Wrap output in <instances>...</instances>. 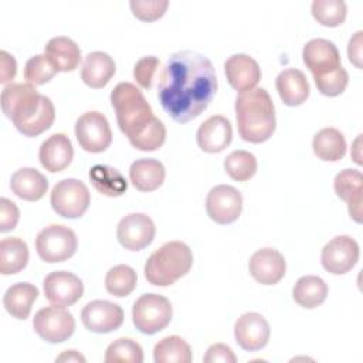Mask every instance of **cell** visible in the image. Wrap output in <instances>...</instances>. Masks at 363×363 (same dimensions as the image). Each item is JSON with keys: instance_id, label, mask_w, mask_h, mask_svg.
<instances>
[{"instance_id": "obj_1", "label": "cell", "mask_w": 363, "mask_h": 363, "mask_svg": "<svg viewBox=\"0 0 363 363\" xmlns=\"http://www.w3.org/2000/svg\"><path fill=\"white\" fill-rule=\"evenodd\" d=\"M217 92L211 61L194 51H179L164 62L157 79V98L166 113L179 123L197 118Z\"/></svg>"}, {"instance_id": "obj_2", "label": "cell", "mask_w": 363, "mask_h": 363, "mask_svg": "<svg viewBox=\"0 0 363 363\" xmlns=\"http://www.w3.org/2000/svg\"><path fill=\"white\" fill-rule=\"evenodd\" d=\"M235 119L240 136L245 142L262 143L275 132V106L264 88L241 92L235 99Z\"/></svg>"}, {"instance_id": "obj_3", "label": "cell", "mask_w": 363, "mask_h": 363, "mask_svg": "<svg viewBox=\"0 0 363 363\" xmlns=\"http://www.w3.org/2000/svg\"><path fill=\"white\" fill-rule=\"evenodd\" d=\"M111 104L118 126L129 142L138 138L155 118L142 91L132 82H119L111 92Z\"/></svg>"}, {"instance_id": "obj_4", "label": "cell", "mask_w": 363, "mask_h": 363, "mask_svg": "<svg viewBox=\"0 0 363 363\" xmlns=\"http://www.w3.org/2000/svg\"><path fill=\"white\" fill-rule=\"evenodd\" d=\"M193 265V252L182 241H169L155 250L145 264V278L156 286H169Z\"/></svg>"}, {"instance_id": "obj_5", "label": "cell", "mask_w": 363, "mask_h": 363, "mask_svg": "<svg viewBox=\"0 0 363 363\" xmlns=\"http://www.w3.org/2000/svg\"><path fill=\"white\" fill-rule=\"evenodd\" d=\"M0 102L3 113L18 130L38 112L43 95L28 82H11L3 88Z\"/></svg>"}, {"instance_id": "obj_6", "label": "cell", "mask_w": 363, "mask_h": 363, "mask_svg": "<svg viewBox=\"0 0 363 363\" xmlns=\"http://www.w3.org/2000/svg\"><path fill=\"white\" fill-rule=\"evenodd\" d=\"M170 301L159 294H143L132 306V320L136 329L145 335L163 330L172 320Z\"/></svg>"}, {"instance_id": "obj_7", "label": "cell", "mask_w": 363, "mask_h": 363, "mask_svg": "<svg viewBox=\"0 0 363 363\" xmlns=\"http://www.w3.org/2000/svg\"><path fill=\"white\" fill-rule=\"evenodd\" d=\"M75 233L62 224L44 227L35 237V250L38 257L50 264L62 262L71 258L77 251Z\"/></svg>"}, {"instance_id": "obj_8", "label": "cell", "mask_w": 363, "mask_h": 363, "mask_svg": "<svg viewBox=\"0 0 363 363\" xmlns=\"http://www.w3.org/2000/svg\"><path fill=\"white\" fill-rule=\"evenodd\" d=\"M50 203L52 210L65 218L84 216L91 203V193L85 183L78 179H62L51 190Z\"/></svg>"}, {"instance_id": "obj_9", "label": "cell", "mask_w": 363, "mask_h": 363, "mask_svg": "<svg viewBox=\"0 0 363 363\" xmlns=\"http://www.w3.org/2000/svg\"><path fill=\"white\" fill-rule=\"evenodd\" d=\"M35 333L48 343H61L72 336L75 319L64 306L51 305L35 312L33 319Z\"/></svg>"}, {"instance_id": "obj_10", "label": "cell", "mask_w": 363, "mask_h": 363, "mask_svg": "<svg viewBox=\"0 0 363 363\" xmlns=\"http://www.w3.org/2000/svg\"><path fill=\"white\" fill-rule=\"evenodd\" d=\"M75 136L79 146L89 153L106 150L112 142V130L106 116L98 111L82 113L75 122Z\"/></svg>"}, {"instance_id": "obj_11", "label": "cell", "mask_w": 363, "mask_h": 363, "mask_svg": "<svg viewBox=\"0 0 363 363\" xmlns=\"http://www.w3.org/2000/svg\"><path fill=\"white\" fill-rule=\"evenodd\" d=\"M206 211L217 224L234 223L242 211V196L233 186L218 184L207 193Z\"/></svg>"}, {"instance_id": "obj_12", "label": "cell", "mask_w": 363, "mask_h": 363, "mask_svg": "<svg viewBox=\"0 0 363 363\" xmlns=\"http://www.w3.org/2000/svg\"><path fill=\"white\" fill-rule=\"evenodd\" d=\"M156 234L153 220L143 213H130L122 217L116 227L119 244L129 251H140L147 247Z\"/></svg>"}, {"instance_id": "obj_13", "label": "cell", "mask_w": 363, "mask_h": 363, "mask_svg": "<svg viewBox=\"0 0 363 363\" xmlns=\"http://www.w3.org/2000/svg\"><path fill=\"white\" fill-rule=\"evenodd\" d=\"M359 244L349 235H336L325 244L320 254L323 268L333 274L342 275L349 272L359 261Z\"/></svg>"}, {"instance_id": "obj_14", "label": "cell", "mask_w": 363, "mask_h": 363, "mask_svg": "<svg viewBox=\"0 0 363 363\" xmlns=\"http://www.w3.org/2000/svg\"><path fill=\"white\" fill-rule=\"evenodd\" d=\"M47 301L58 306H71L84 295L82 281L69 271L50 272L43 281Z\"/></svg>"}, {"instance_id": "obj_15", "label": "cell", "mask_w": 363, "mask_h": 363, "mask_svg": "<svg viewBox=\"0 0 363 363\" xmlns=\"http://www.w3.org/2000/svg\"><path fill=\"white\" fill-rule=\"evenodd\" d=\"M123 311L118 303L105 299L88 302L81 311L82 325L94 333H109L123 323Z\"/></svg>"}, {"instance_id": "obj_16", "label": "cell", "mask_w": 363, "mask_h": 363, "mask_svg": "<svg viewBox=\"0 0 363 363\" xmlns=\"http://www.w3.org/2000/svg\"><path fill=\"white\" fill-rule=\"evenodd\" d=\"M302 58L303 64L312 72L313 78L328 75L342 67L337 47L326 38L309 40L303 45Z\"/></svg>"}, {"instance_id": "obj_17", "label": "cell", "mask_w": 363, "mask_h": 363, "mask_svg": "<svg viewBox=\"0 0 363 363\" xmlns=\"http://www.w3.org/2000/svg\"><path fill=\"white\" fill-rule=\"evenodd\" d=\"M271 329L267 319L257 312L242 313L234 323V337L240 347L248 352L262 349L269 340Z\"/></svg>"}, {"instance_id": "obj_18", "label": "cell", "mask_w": 363, "mask_h": 363, "mask_svg": "<svg viewBox=\"0 0 363 363\" xmlns=\"http://www.w3.org/2000/svg\"><path fill=\"white\" fill-rule=\"evenodd\" d=\"M248 271L257 282L262 285H275L284 278L286 262L278 250L264 247L250 257Z\"/></svg>"}, {"instance_id": "obj_19", "label": "cell", "mask_w": 363, "mask_h": 363, "mask_svg": "<svg viewBox=\"0 0 363 363\" xmlns=\"http://www.w3.org/2000/svg\"><path fill=\"white\" fill-rule=\"evenodd\" d=\"M224 72L228 84L240 94L254 89L261 79L258 62L247 54H234L224 62Z\"/></svg>"}, {"instance_id": "obj_20", "label": "cell", "mask_w": 363, "mask_h": 363, "mask_svg": "<svg viewBox=\"0 0 363 363\" xmlns=\"http://www.w3.org/2000/svg\"><path fill=\"white\" fill-rule=\"evenodd\" d=\"M196 139L199 147L203 152H223L231 143L233 139L231 122L223 115H213L199 126Z\"/></svg>"}, {"instance_id": "obj_21", "label": "cell", "mask_w": 363, "mask_h": 363, "mask_svg": "<svg viewBox=\"0 0 363 363\" xmlns=\"http://www.w3.org/2000/svg\"><path fill=\"white\" fill-rule=\"evenodd\" d=\"M333 189L339 199L347 203L350 217L356 221H362V201H363V176L359 170L345 169L335 176Z\"/></svg>"}, {"instance_id": "obj_22", "label": "cell", "mask_w": 363, "mask_h": 363, "mask_svg": "<svg viewBox=\"0 0 363 363\" xmlns=\"http://www.w3.org/2000/svg\"><path fill=\"white\" fill-rule=\"evenodd\" d=\"M74 157V147L69 138L65 133H54L47 138L38 150V159L41 166L57 173L67 169Z\"/></svg>"}, {"instance_id": "obj_23", "label": "cell", "mask_w": 363, "mask_h": 363, "mask_svg": "<svg viewBox=\"0 0 363 363\" xmlns=\"http://www.w3.org/2000/svg\"><path fill=\"white\" fill-rule=\"evenodd\" d=\"M275 88L279 98L288 106H298L309 96V82L305 74L298 68L281 71L275 79Z\"/></svg>"}, {"instance_id": "obj_24", "label": "cell", "mask_w": 363, "mask_h": 363, "mask_svg": "<svg viewBox=\"0 0 363 363\" xmlns=\"http://www.w3.org/2000/svg\"><path fill=\"white\" fill-rule=\"evenodd\" d=\"M116 65L113 58L104 51L86 54L81 68V79L91 88H104L115 75Z\"/></svg>"}, {"instance_id": "obj_25", "label": "cell", "mask_w": 363, "mask_h": 363, "mask_svg": "<svg viewBox=\"0 0 363 363\" xmlns=\"http://www.w3.org/2000/svg\"><path fill=\"white\" fill-rule=\"evenodd\" d=\"M11 191L27 201H37L44 197L48 189L47 177L33 167H21L11 174Z\"/></svg>"}, {"instance_id": "obj_26", "label": "cell", "mask_w": 363, "mask_h": 363, "mask_svg": "<svg viewBox=\"0 0 363 363\" xmlns=\"http://www.w3.org/2000/svg\"><path fill=\"white\" fill-rule=\"evenodd\" d=\"M166 177L162 162L153 157H142L135 160L129 169V179L139 191H153L159 189Z\"/></svg>"}, {"instance_id": "obj_27", "label": "cell", "mask_w": 363, "mask_h": 363, "mask_svg": "<svg viewBox=\"0 0 363 363\" xmlns=\"http://www.w3.org/2000/svg\"><path fill=\"white\" fill-rule=\"evenodd\" d=\"M44 54L58 72L74 71L81 61V50L78 44L65 35L52 37L45 44Z\"/></svg>"}, {"instance_id": "obj_28", "label": "cell", "mask_w": 363, "mask_h": 363, "mask_svg": "<svg viewBox=\"0 0 363 363\" xmlns=\"http://www.w3.org/2000/svg\"><path fill=\"white\" fill-rule=\"evenodd\" d=\"M38 296V288L30 282H17L7 288L3 296L6 311L16 319L24 320L30 316L31 306Z\"/></svg>"}, {"instance_id": "obj_29", "label": "cell", "mask_w": 363, "mask_h": 363, "mask_svg": "<svg viewBox=\"0 0 363 363\" xmlns=\"http://www.w3.org/2000/svg\"><path fill=\"white\" fill-rule=\"evenodd\" d=\"M346 139L336 128H323L312 140L313 153L323 162H337L346 155Z\"/></svg>"}, {"instance_id": "obj_30", "label": "cell", "mask_w": 363, "mask_h": 363, "mask_svg": "<svg viewBox=\"0 0 363 363\" xmlns=\"http://www.w3.org/2000/svg\"><path fill=\"white\" fill-rule=\"evenodd\" d=\"M328 291V285L320 277L303 275L294 285L292 298L299 306L313 309L325 302Z\"/></svg>"}, {"instance_id": "obj_31", "label": "cell", "mask_w": 363, "mask_h": 363, "mask_svg": "<svg viewBox=\"0 0 363 363\" xmlns=\"http://www.w3.org/2000/svg\"><path fill=\"white\" fill-rule=\"evenodd\" d=\"M28 247L18 237H7L0 241V274L11 275L26 268Z\"/></svg>"}, {"instance_id": "obj_32", "label": "cell", "mask_w": 363, "mask_h": 363, "mask_svg": "<svg viewBox=\"0 0 363 363\" xmlns=\"http://www.w3.org/2000/svg\"><path fill=\"white\" fill-rule=\"evenodd\" d=\"M89 179L92 186L108 197L122 196L128 189V183L121 172L106 164H95L89 170Z\"/></svg>"}, {"instance_id": "obj_33", "label": "cell", "mask_w": 363, "mask_h": 363, "mask_svg": "<svg viewBox=\"0 0 363 363\" xmlns=\"http://www.w3.org/2000/svg\"><path fill=\"white\" fill-rule=\"evenodd\" d=\"M153 359L156 363H190L193 356L189 343L183 337L172 335L155 345Z\"/></svg>"}, {"instance_id": "obj_34", "label": "cell", "mask_w": 363, "mask_h": 363, "mask_svg": "<svg viewBox=\"0 0 363 363\" xmlns=\"http://www.w3.org/2000/svg\"><path fill=\"white\" fill-rule=\"evenodd\" d=\"M138 282V275L136 271L126 265V264H119L112 267L105 277V288L106 291L118 298L128 296L132 294V291L136 288Z\"/></svg>"}, {"instance_id": "obj_35", "label": "cell", "mask_w": 363, "mask_h": 363, "mask_svg": "<svg viewBox=\"0 0 363 363\" xmlns=\"http://www.w3.org/2000/svg\"><path fill=\"white\" fill-rule=\"evenodd\" d=\"M257 159L248 150H234L224 159L227 174L237 182H247L257 173Z\"/></svg>"}, {"instance_id": "obj_36", "label": "cell", "mask_w": 363, "mask_h": 363, "mask_svg": "<svg viewBox=\"0 0 363 363\" xmlns=\"http://www.w3.org/2000/svg\"><path fill=\"white\" fill-rule=\"evenodd\" d=\"M311 11L322 26L337 27L345 21L347 7L343 0H313Z\"/></svg>"}, {"instance_id": "obj_37", "label": "cell", "mask_w": 363, "mask_h": 363, "mask_svg": "<svg viewBox=\"0 0 363 363\" xmlns=\"http://www.w3.org/2000/svg\"><path fill=\"white\" fill-rule=\"evenodd\" d=\"M104 360L105 363H142L143 349L130 337H119L106 347Z\"/></svg>"}, {"instance_id": "obj_38", "label": "cell", "mask_w": 363, "mask_h": 363, "mask_svg": "<svg viewBox=\"0 0 363 363\" xmlns=\"http://www.w3.org/2000/svg\"><path fill=\"white\" fill-rule=\"evenodd\" d=\"M58 71L47 58L45 54H37L27 60L24 65V78L31 85H44L48 82Z\"/></svg>"}, {"instance_id": "obj_39", "label": "cell", "mask_w": 363, "mask_h": 363, "mask_svg": "<svg viewBox=\"0 0 363 363\" xmlns=\"http://www.w3.org/2000/svg\"><path fill=\"white\" fill-rule=\"evenodd\" d=\"M166 140V128L164 123L159 118H153L150 125L133 140H130V145L143 152H152L159 149Z\"/></svg>"}, {"instance_id": "obj_40", "label": "cell", "mask_w": 363, "mask_h": 363, "mask_svg": "<svg viewBox=\"0 0 363 363\" xmlns=\"http://www.w3.org/2000/svg\"><path fill=\"white\" fill-rule=\"evenodd\" d=\"M313 79L320 94L326 96H337L346 89L349 82V74L343 67H339L336 71Z\"/></svg>"}, {"instance_id": "obj_41", "label": "cell", "mask_w": 363, "mask_h": 363, "mask_svg": "<svg viewBox=\"0 0 363 363\" xmlns=\"http://www.w3.org/2000/svg\"><path fill=\"white\" fill-rule=\"evenodd\" d=\"M130 10L135 17L143 21H155L160 18L167 7V0H130Z\"/></svg>"}, {"instance_id": "obj_42", "label": "cell", "mask_w": 363, "mask_h": 363, "mask_svg": "<svg viewBox=\"0 0 363 363\" xmlns=\"http://www.w3.org/2000/svg\"><path fill=\"white\" fill-rule=\"evenodd\" d=\"M159 64L160 61L155 55H146L136 61L133 67V77L142 88L149 89L152 86L153 77L159 68Z\"/></svg>"}, {"instance_id": "obj_43", "label": "cell", "mask_w": 363, "mask_h": 363, "mask_svg": "<svg viewBox=\"0 0 363 363\" xmlns=\"http://www.w3.org/2000/svg\"><path fill=\"white\" fill-rule=\"evenodd\" d=\"M20 218V210L14 201L7 197L0 199V231L7 233L13 230Z\"/></svg>"}, {"instance_id": "obj_44", "label": "cell", "mask_w": 363, "mask_h": 363, "mask_svg": "<svg viewBox=\"0 0 363 363\" xmlns=\"http://www.w3.org/2000/svg\"><path fill=\"white\" fill-rule=\"evenodd\" d=\"M203 362L204 363H218V362L235 363L237 357L230 346H227L224 343H214L207 349V352L203 357Z\"/></svg>"}, {"instance_id": "obj_45", "label": "cell", "mask_w": 363, "mask_h": 363, "mask_svg": "<svg viewBox=\"0 0 363 363\" xmlns=\"http://www.w3.org/2000/svg\"><path fill=\"white\" fill-rule=\"evenodd\" d=\"M0 82L6 84L10 82L17 72V64L13 55H10L7 51H0Z\"/></svg>"}, {"instance_id": "obj_46", "label": "cell", "mask_w": 363, "mask_h": 363, "mask_svg": "<svg viewBox=\"0 0 363 363\" xmlns=\"http://www.w3.org/2000/svg\"><path fill=\"white\" fill-rule=\"evenodd\" d=\"M362 31H357L347 44V57L352 64L362 68Z\"/></svg>"}, {"instance_id": "obj_47", "label": "cell", "mask_w": 363, "mask_h": 363, "mask_svg": "<svg viewBox=\"0 0 363 363\" xmlns=\"http://www.w3.org/2000/svg\"><path fill=\"white\" fill-rule=\"evenodd\" d=\"M55 360L57 362H82L84 363L85 357L82 354H79L77 350H65Z\"/></svg>"}]
</instances>
